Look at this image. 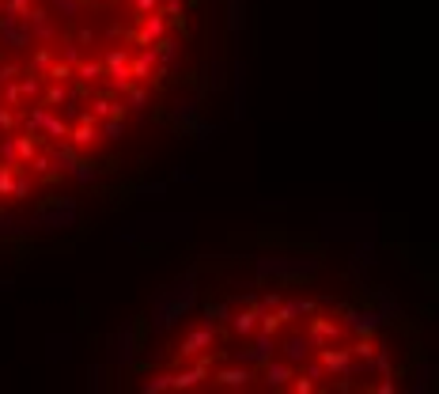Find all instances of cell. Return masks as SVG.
Listing matches in <instances>:
<instances>
[{"mask_svg":"<svg viewBox=\"0 0 439 394\" xmlns=\"http://www.w3.org/2000/svg\"><path fill=\"white\" fill-rule=\"evenodd\" d=\"M27 133H38V137H50V140H69V122L57 118L46 103H42V106H30Z\"/></svg>","mask_w":439,"mask_h":394,"instance_id":"obj_3","label":"cell"},{"mask_svg":"<svg viewBox=\"0 0 439 394\" xmlns=\"http://www.w3.org/2000/svg\"><path fill=\"white\" fill-rule=\"evenodd\" d=\"M205 379H212V371H208L205 364H193V368H186V371H178V376L171 379V390H190V387H197V383H205Z\"/></svg>","mask_w":439,"mask_h":394,"instance_id":"obj_20","label":"cell"},{"mask_svg":"<svg viewBox=\"0 0 439 394\" xmlns=\"http://www.w3.org/2000/svg\"><path fill=\"white\" fill-rule=\"evenodd\" d=\"M174 125H190V122H201V111H197V103H178V111H174V118H171Z\"/></svg>","mask_w":439,"mask_h":394,"instance_id":"obj_31","label":"cell"},{"mask_svg":"<svg viewBox=\"0 0 439 394\" xmlns=\"http://www.w3.org/2000/svg\"><path fill=\"white\" fill-rule=\"evenodd\" d=\"M216 342V334H212V326H197V330L186 334V342H182V356H197V353H205V349H212Z\"/></svg>","mask_w":439,"mask_h":394,"instance_id":"obj_14","label":"cell"},{"mask_svg":"<svg viewBox=\"0 0 439 394\" xmlns=\"http://www.w3.org/2000/svg\"><path fill=\"white\" fill-rule=\"evenodd\" d=\"M46 76H50V80H61V84H64L69 76H76V69H72L69 61H53L50 69H46Z\"/></svg>","mask_w":439,"mask_h":394,"instance_id":"obj_44","label":"cell"},{"mask_svg":"<svg viewBox=\"0 0 439 394\" xmlns=\"http://www.w3.org/2000/svg\"><path fill=\"white\" fill-rule=\"evenodd\" d=\"M156 57H159V64H171L174 57H178V42H174V38H159L156 42Z\"/></svg>","mask_w":439,"mask_h":394,"instance_id":"obj_35","label":"cell"},{"mask_svg":"<svg viewBox=\"0 0 439 394\" xmlns=\"http://www.w3.org/2000/svg\"><path fill=\"white\" fill-rule=\"evenodd\" d=\"M318 269V258H258L261 277H307Z\"/></svg>","mask_w":439,"mask_h":394,"instance_id":"obj_4","label":"cell"},{"mask_svg":"<svg viewBox=\"0 0 439 394\" xmlns=\"http://www.w3.org/2000/svg\"><path fill=\"white\" fill-rule=\"evenodd\" d=\"M292 387H295V394H311V390H314V379L303 371V376H295V383H292Z\"/></svg>","mask_w":439,"mask_h":394,"instance_id":"obj_52","label":"cell"},{"mask_svg":"<svg viewBox=\"0 0 439 394\" xmlns=\"http://www.w3.org/2000/svg\"><path fill=\"white\" fill-rule=\"evenodd\" d=\"M318 311V303L314 300H280V322H292V319H303V315H314Z\"/></svg>","mask_w":439,"mask_h":394,"instance_id":"obj_21","label":"cell"},{"mask_svg":"<svg viewBox=\"0 0 439 394\" xmlns=\"http://www.w3.org/2000/svg\"><path fill=\"white\" fill-rule=\"evenodd\" d=\"M16 201H23V197H30V179H27V171L23 167H16V190H12Z\"/></svg>","mask_w":439,"mask_h":394,"instance_id":"obj_45","label":"cell"},{"mask_svg":"<svg viewBox=\"0 0 439 394\" xmlns=\"http://www.w3.org/2000/svg\"><path fill=\"white\" fill-rule=\"evenodd\" d=\"M98 140V122H76L69 125V145L72 148H91Z\"/></svg>","mask_w":439,"mask_h":394,"instance_id":"obj_19","label":"cell"},{"mask_svg":"<svg viewBox=\"0 0 439 394\" xmlns=\"http://www.w3.org/2000/svg\"><path fill=\"white\" fill-rule=\"evenodd\" d=\"M261 308H266V311H277V308H280V292H269L266 300H261Z\"/></svg>","mask_w":439,"mask_h":394,"instance_id":"obj_57","label":"cell"},{"mask_svg":"<svg viewBox=\"0 0 439 394\" xmlns=\"http://www.w3.org/2000/svg\"><path fill=\"white\" fill-rule=\"evenodd\" d=\"M295 364H292V360H277V356H273L269 360V364H261V387H266V390H280V387H288V383L295 379V371H292Z\"/></svg>","mask_w":439,"mask_h":394,"instance_id":"obj_11","label":"cell"},{"mask_svg":"<svg viewBox=\"0 0 439 394\" xmlns=\"http://www.w3.org/2000/svg\"><path fill=\"white\" fill-rule=\"evenodd\" d=\"M0 42H4L8 50H27L35 35H30L27 19L16 16V12H0Z\"/></svg>","mask_w":439,"mask_h":394,"instance_id":"obj_5","label":"cell"},{"mask_svg":"<svg viewBox=\"0 0 439 394\" xmlns=\"http://www.w3.org/2000/svg\"><path fill=\"white\" fill-rule=\"evenodd\" d=\"M69 179L80 182V186H91L98 179V167H95V163H87V159H76L72 167H69Z\"/></svg>","mask_w":439,"mask_h":394,"instance_id":"obj_27","label":"cell"},{"mask_svg":"<svg viewBox=\"0 0 439 394\" xmlns=\"http://www.w3.org/2000/svg\"><path fill=\"white\" fill-rule=\"evenodd\" d=\"M76 76H80L84 84H87V80H103V76H106V64H103V61H80V64H76Z\"/></svg>","mask_w":439,"mask_h":394,"instance_id":"obj_30","label":"cell"},{"mask_svg":"<svg viewBox=\"0 0 439 394\" xmlns=\"http://www.w3.org/2000/svg\"><path fill=\"white\" fill-rule=\"evenodd\" d=\"M50 64H53V53H50L46 46H42V50L35 53V57H30V72H38V76H46V69H50Z\"/></svg>","mask_w":439,"mask_h":394,"instance_id":"obj_42","label":"cell"},{"mask_svg":"<svg viewBox=\"0 0 439 394\" xmlns=\"http://www.w3.org/2000/svg\"><path fill=\"white\" fill-rule=\"evenodd\" d=\"M197 269H186L174 284H167L159 296H156V303H152V326H156L159 334H167L174 330L186 315H190L197 308Z\"/></svg>","mask_w":439,"mask_h":394,"instance_id":"obj_1","label":"cell"},{"mask_svg":"<svg viewBox=\"0 0 439 394\" xmlns=\"http://www.w3.org/2000/svg\"><path fill=\"white\" fill-rule=\"evenodd\" d=\"M277 353L284 356V360H292V364H307V360H311V353H314V342L307 334H288L280 342V349Z\"/></svg>","mask_w":439,"mask_h":394,"instance_id":"obj_12","label":"cell"},{"mask_svg":"<svg viewBox=\"0 0 439 394\" xmlns=\"http://www.w3.org/2000/svg\"><path fill=\"white\" fill-rule=\"evenodd\" d=\"M375 303H379V315H382L387 322H390V319H398V315H401V308L394 303V296H390V292H382V288L375 292Z\"/></svg>","mask_w":439,"mask_h":394,"instance_id":"obj_32","label":"cell"},{"mask_svg":"<svg viewBox=\"0 0 439 394\" xmlns=\"http://www.w3.org/2000/svg\"><path fill=\"white\" fill-rule=\"evenodd\" d=\"M12 190H16V167L0 163V197H12Z\"/></svg>","mask_w":439,"mask_h":394,"instance_id":"obj_38","label":"cell"},{"mask_svg":"<svg viewBox=\"0 0 439 394\" xmlns=\"http://www.w3.org/2000/svg\"><path fill=\"white\" fill-rule=\"evenodd\" d=\"M23 19H27V27H30V35H35L38 42H50L53 35H57V27H53V19H50V12H46V8H38V4H30Z\"/></svg>","mask_w":439,"mask_h":394,"instance_id":"obj_13","label":"cell"},{"mask_svg":"<svg viewBox=\"0 0 439 394\" xmlns=\"http://www.w3.org/2000/svg\"><path fill=\"white\" fill-rule=\"evenodd\" d=\"M103 64H106V69H122V64H129V50H122V46L106 50L103 53Z\"/></svg>","mask_w":439,"mask_h":394,"instance_id":"obj_39","label":"cell"},{"mask_svg":"<svg viewBox=\"0 0 439 394\" xmlns=\"http://www.w3.org/2000/svg\"><path fill=\"white\" fill-rule=\"evenodd\" d=\"M307 337L314 342V349H322V345H329V342H337V337H341V326L329 322V319H311V326H307Z\"/></svg>","mask_w":439,"mask_h":394,"instance_id":"obj_15","label":"cell"},{"mask_svg":"<svg viewBox=\"0 0 439 394\" xmlns=\"http://www.w3.org/2000/svg\"><path fill=\"white\" fill-rule=\"evenodd\" d=\"M27 167L35 171V174H42L46 182H57L61 179V171H53V156H50V152H35V156L27 159Z\"/></svg>","mask_w":439,"mask_h":394,"instance_id":"obj_23","label":"cell"},{"mask_svg":"<svg viewBox=\"0 0 439 394\" xmlns=\"http://www.w3.org/2000/svg\"><path fill=\"white\" fill-rule=\"evenodd\" d=\"M19 87H23V98H38V95H42V76L30 72V76H23V80H19Z\"/></svg>","mask_w":439,"mask_h":394,"instance_id":"obj_40","label":"cell"},{"mask_svg":"<svg viewBox=\"0 0 439 394\" xmlns=\"http://www.w3.org/2000/svg\"><path fill=\"white\" fill-rule=\"evenodd\" d=\"M0 163H8V167H23V159H19V145L16 137H0Z\"/></svg>","mask_w":439,"mask_h":394,"instance_id":"obj_28","label":"cell"},{"mask_svg":"<svg viewBox=\"0 0 439 394\" xmlns=\"http://www.w3.org/2000/svg\"><path fill=\"white\" fill-rule=\"evenodd\" d=\"M16 122H19V118H16V111H12V106H0V129H4V133H12V129H16Z\"/></svg>","mask_w":439,"mask_h":394,"instance_id":"obj_48","label":"cell"},{"mask_svg":"<svg viewBox=\"0 0 439 394\" xmlns=\"http://www.w3.org/2000/svg\"><path fill=\"white\" fill-rule=\"evenodd\" d=\"M4 103H8V106H19V103H23V87H19V80H8V84H4Z\"/></svg>","mask_w":439,"mask_h":394,"instance_id":"obj_46","label":"cell"},{"mask_svg":"<svg viewBox=\"0 0 439 394\" xmlns=\"http://www.w3.org/2000/svg\"><path fill=\"white\" fill-rule=\"evenodd\" d=\"M382 326H387V319L379 311H360V308L345 311V330H353L356 337H375Z\"/></svg>","mask_w":439,"mask_h":394,"instance_id":"obj_6","label":"cell"},{"mask_svg":"<svg viewBox=\"0 0 439 394\" xmlns=\"http://www.w3.org/2000/svg\"><path fill=\"white\" fill-rule=\"evenodd\" d=\"M125 106H129V111H144V106H148V91L140 84H133L125 91Z\"/></svg>","mask_w":439,"mask_h":394,"instance_id":"obj_36","label":"cell"},{"mask_svg":"<svg viewBox=\"0 0 439 394\" xmlns=\"http://www.w3.org/2000/svg\"><path fill=\"white\" fill-rule=\"evenodd\" d=\"M171 379H174V371H159V376H152L140 383V390L144 394H159V390H171Z\"/></svg>","mask_w":439,"mask_h":394,"instance_id":"obj_33","label":"cell"},{"mask_svg":"<svg viewBox=\"0 0 439 394\" xmlns=\"http://www.w3.org/2000/svg\"><path fill=\"white\" fill-rule=\"evenodd\" d=\"M193 133H197V140H201V145H208V140H212V133H216V125H201V122H197Z\"/></svg>","mask_w":439,"mask_h":394,"instance_id":"obj_55","label":"cell"},{"mask_svg":"<svg viewBox=\"0 0 439 394\" xmlns=\"http://www.w3.org/2000/svg\"><path fill=\"white\" fill-rule=\"evenodd\" d=\"M243 0H227V27H232V30H239V27H243Z\"/></svg>","mask_w":439,"mask_h":394,"instance_id":"obj_43","label":"cell"},{"mask_svg":"<svg viewBox=\"0 0 439 394\" xmlns=\"http://www.w3.org/2000/svg\"><path fill=\"white\" fill-rule=\"evenodd\" d=\"M61 61H69L72 64V69H76V64H80L84 57H80V42H69V46H64L61 50Z\"/></svg>","mask_w":439,"mask_h":394,"instance_id":"obj_49","label":"cell"},{"mask_svg":"<svg viewBox=\"0 0 439 394\" xmlns=\"http://www.w3.org/2000/svg\"><path fill=\"white\" fill-rule=\"evenodd\" d=\"M156 8H159V0H133L137 19H140V16H148V12H156Z\"/></svg>","mask_w":439,"mask_h":394,"instance_id":"obj_53","label":"cell"},{"mask_svg":"<svg viewBox=\"0 0 439 394\" xmlns=\"http://www.w3.org/2000/svg\"><path fill=\"white\" fill-rule=\"evenodd\" d=\"M167 193V182H140L137 186V197H163Z\"/></svg>","mask_w":439,"mask_h":394,"instance_id":"obj_47","label":"cell"},{"mask_svg":"<svg viewBox=\"0 0 439 394\" xmlns=\"http://www.w3.org/2000/svg\"><path fill=\"white\" fill-rule=\"evenodd\" d=\"M375 368L382 371V376L390 371V356H387V349H379V353H375Z\"/></svg>","mask_w":439,"mask_h":394,"instance_id":"obj_56","label":"cell"},{"mask_svg":"<svg viewBox=\"0 0 439 394\" xmlns=\"http://www.w3.org/2000/svg\"><path fill=\"white\" fill-rule=\"evenodd\" d=\"M46 4L53 8V12H61V16H80V4H84V0H46Z\"/></svg>","mask_w":439,"mask_h":394,"instance_id":"obj_41","label":"cell"},{"mask_svg":"<svg viewBox=\"0 0 439 394\" xmlns=\"http://www.w3.org/2000/svg\"><path fill=\"white\" fill-rule=\"evenodd\" d=\"M0 12H4V0H0Z\"/></svg>","mask_w":439,"mask_h":394,"instance_id":"obj_60","label":"cell"},{"mask_svg":"<svg viewBox=\"0 0 439 394\" xmlns=\"http://www.w3.org/2000/svg\"><path fill=\"white\" fill-rule=\"evenodd\" d=\"M19 64H0V84H8V80H19Z\"/></svg>","mask_w":439,"mask_h":394,"instance_id":"obj_54","label":"cell"},{"mask_svg":"<svg viewBox=\"0 0 439 394\" xmlns=\"http://www.w3.org/2000/svg\"><path fill=\"white\" fill-rule=\"evenodd\" d=\"M258 322H261V303H250L246 311H239V315H235L232 334H235V337H246V334H254V330H258Z\"/></svg>","mask_w":439,"mask_h":394,"instance_id":"obj_18","label":"cell"},{"mask_svg":"<svg viewBox=\"0 0 439 394\" xmlns=\"http://www.w3.org/2000/svg\"><path fill=\"white\" fill-rule=\"evenodd\" d=\"M35 4V0H4V12H16V16H27V8Z\"/></svg>","mask_w":439,"mask_h":394,"instance_id":"obj_51","label":"cell"},{"mask_svg":"<svg viewBox=\"0 0 439 394\" xmlns=\"http://www.w3.org/2000/svg\"><path fill=\"white\" fill-rule=\"evenodd\" d=\"M76 216H80V205H76L72 197H50V201H42L38 213L30 216V227H35V232H64V227L76 224Z\"/></svg>","mask_w":439,"mask_h":394,"instance_id":"obj_2","label":"cell"},{"mask_svg":"<svg viewBox=\"0 0 439 394\" xmlns=\"http://www.w3.org/2000/svg\"><path fill=\"white\" fill-rule=\"evenodd\" d=\"M122 133H125V118H103V125H98L103 140H122Z\"/></svg>","mask_w":439,"mask_h":394,"instance_id":"obj_29","label":"cell"},{"mask_svg":"<svg viewBox=\"0 0 439 394\" xmlns=\"http://www.w3.org/2000/svg\"><path fill=\"white\" fill-rule=\"evenodd\" d=\"M16 145H19V159H30L38 152V133H23V137H16Z\"/></svg>","mask_w":439,"mask_h":394,"instance_id":"obj_37","label":"cell"},{"mask_svg":"<svg viewBox=\"0 0 439 394\" xmlns=\"http://www.w3.org/2000/svg\"><path fill=\"white\" fill-rule=\"evenodd\" d=\"M277 356V337L273 334H266V330H258V337H254V345L250 349H243L235 360L239 364H269V360Z\"/></svg>","mask_w":439,"mask_h":394,"instance_id":"obj_10","label":"cell"},{"mask_svg":"<svg viewBox=\"0 0 439 394\" xmlns=\"http://www.w3.org/2000/svg\"><path fill=\"white\" fill-rule=\"evenodd\" d=\"M50 156H53V167H57L61 174H69V167H72L76 159H80V156H76V148H72V145H64V140L50 148Z\"/></svg>","mask_w":439,"mask_h":394,"instance_id":"obj_25","label":"cell"},{"mask_svg":"<svg viewBox=\"0 0 439 394\" xmlns=\"http://www.w3.org/2000/svg\"><path fill=\"white\" fill-rule=\"evenodd\" d=\"M212 379H216V387H224V390H243V387H250V371L246 368H219V371H212Z\"/></svg>","mask_w":439,"mask_h":394,"instance_id":"obj_16","label":"cell"},{"mask_svg":"<svg viewBox=\"0 0 439 394\" xmlns=\"http://www.w3.org/2000/svg\"><path fill=\"white\" fill-rule=\"evenodd\" d=\"M69 103V87H64L61 80H50L46 87V106H64Z\"/></svg>","mask_w":439,"mask_h":394,"instance_id":"obj_34","label":"cell"},{"mask_svg":"<svg viewBox=\"0 0 439 394\" xmlns=\"http://www.w3.org/2000/svg\"><path fill=\"white\" fill-rule=\"evenodd\" d=\"M167 23H171V19L156 8V12H148V16L137 19V35H133V38L140 42V46H156V42L167 35Z\"/></svg>","mask_w":439,"mask_h":394,"instance_id":"obj_8","label":"cell"},{"mask_svg":"<svg viewBox=\"0 0 439 394\" xmlns=\"http://www.w3.org/2000/svg\"><path fill=\"white\" fill-rule=\"evenodd\" d=\"M30 232H35L30 220H19V216H12V213H0V239H23Z\"/></svg>","mask_w":439,"mask_h":394,"instance_id":"obj_22","label":"cell"},{"mask_svg":"<svg viewBox=\"0 0 439 394\" xmlns=\"http://www.w3.org/2000/svg\"><path fill=\"white\" fill-rule=\"evenodd\" d=\"M76 42H80V46H91V42H95V30H80V38H76Z\"/></svg>","mask_w":439,"mask_h":394,"instance_id":"obj_58","label":"cell"},{"mask_svg":"<svg viewBox=\"0 0 439 394\" xmlns=\"http://www.w3.org/2000/svg\"><path fill=\"white\" fill-rule=\"evenodd\" d=\"M156 46H144L140 53L129 57V72H133V80H152V69H156Z\"/></svg>","mask_w":439,"mask_h":394,"instance_id":"obj_17","label":"cell"},{"mask_svg":"<svg viewBox=\"0 0 439 394\" xmlns=\"http://www.w3.org/2000/svg\"><path fill=\"white\" fill-rule=\"evenodd\" d=\"M114 349H110V353H114V360L118 364H137V356H140V334H137V326H122V330L114 334V342H110Z\"/></svg>","mask_w":439,"mask_h":394,"instance_id":"obj_7","label":"cell"},{"mask_svg":"<svg viewBox=\"0 0 439 394\" xmlns=\"http://www.w3.org/2000/svg\"><path fill=\"white\" fill-rule=\"evenodd\" d=\"M159 12L167 19H182V0H167V4H159Z\"/></svg>","mask_w":439,"mask_h":394,"instance_id":"obj_50","label":"cell"},{"mask_svg":"<svg viewBox=\"0 0 439 394\" xmlns=\"http://www.w3.org/2000/svg\"><path fill=\"white\" fill-rule=\"evenodd\" d=\"M106 84H110V91L125 95L137 80H133V72H129V64H122V69H106Z\"/></svg>","mask_w":439,"mask_h":394,"instance_id":"obj_24","label":"cell"},{"mask_svg":"<svg viewBox=\"0 0 439 394\" xmlns=\"http://www.w3.org/2000/svg\"><path fill=\"white\" fill-rule=\"evenodd\" d=\"M322 353V368H326V376H337V379H353V349H318Z\"/></svg>","mask_w":439,"mask_h":394,"instance_id":"obj_9","label":"cell"},{"mask_svg":"<svg viewBox=\"0 0 439 394\" xmlns=\"http://www.w3.org/2000/svg\"><path fill=\"white\" fill-rule=\"evenodd\" d=\"M379 394H394V383H390V376H382V383H379Z\"/></svg>","mask_w":439,"mask_h":394,"instance_id":"obj_59","label":"cell"},{"mask_svg":"<svg viewBox=\"0 0 439 394\" xmlns=\"http://www.w3.org/2000/svg\"><path fill=\"white\" fill-rule=\"evenodd\" d=\"M224 319H232V303H205V308H201V322L212 326V330H216Z\"/></svg>","mask_w":439,"mask_h":394,"instance_id":"obj_26","label":"cell"}]
</instances>
